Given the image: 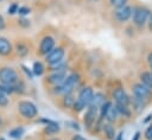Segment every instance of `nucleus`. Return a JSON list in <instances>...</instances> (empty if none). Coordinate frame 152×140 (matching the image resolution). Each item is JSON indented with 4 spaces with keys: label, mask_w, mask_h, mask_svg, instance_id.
Returning <instances> with one entry per match:
<instances>
[{
    "label": "nucleus",
    "mask_w": 152,
    "mask_h": 140,
    "mask_svg": "<svg viewBox=\"0 0 152 140\" xmlns=\"http://www.w3.org/2000/svg\"><path fill=\"white\" fill-rule=\"evenodd\" d=\"M84 108H87L81 101H78L77 98L75 100V102H74V106H72V110L75 112V113H80V112H82Z\"/></svg>",
    "instance_id": "25"
},
{
    "label": "nucleus",
    "mask_w": 152,
    "mask_h": 140,
    "mask_svg": "<svg viewBox=\"0 0 152 140\" xmlns=\"http://www.w3.org/2000/svg\"><path fill=\"white\" fill-rule=\"evenodd\" d=\"M147 63H148V65L152 68V52H150L148 56H147Z\"/></svg>",
    "instance_id": "37"
},
{
    "label": "nucleus",
    "mask_w": 152,
    "mask_h": 140,
    "mask_svg": "<svg viewBox=\"0 0 152 140\" xmlns=\"http://www.w3.org/2000/svg\"><path fill=\"white\" fill-rule=\"evenodd\" d=\"M115 107H116V110L119 113V115L124 116V117H131L132 115V110L131 108H128V106L126 104H120V103H115Z\"/></svg>",
    "instance_id": "18"
},
{
    "label": "nucleus",
    "mask_w": 152,
    "mask_h": 140,
    "mask_svg": "<svg viewBox=\"0 0 152 140\" xmlns=\"http://www.w3.org/2000/svg\"><path fill=\"white\" fill-rule=\"evenodd\" d=\"M64 55H65L64 49L61 47V46H57V47H55L52 51H50V52L45 56V61H46V63L51 66V65H55V64L62 62L63 58H64Z\"/></svg>",
    "instance_id": "6"
},
{
    "label": "nucleus",
    "mask_w": 152,
    "mask_h": 140,
    "mask_svg": "<svg viewBox=\"0 0 152 140\" xmlns=\"http://www.w3.org/2000/svg\"><path fill=\"white\" fill-rule=\"evenodd\" d=\"M39 121L43 122V123H45L44 132H45L46 134H49V135H53V134H56V133H58V132L61 131L59 125H58L57 122L52 121V120H49V119H40Z\"/></svg>",
    "instance_id": "13"
},
{
    "label": "nucleus",
    "mask_w": 152,
    "mask_h": 140,
    "mask_svg": "<svg viewBox=\"0 0 152 140\" xmlns=\"http://www.w3.org/2000/svg\"><path fill=\"white\" fill-rule=\"evenodd\" d=\"M71 140H86V138H83V136L80 135V134H75V135H72Z\"/></svg>",
    "instance_id": "35"
},
{
    "label": "nucleus",
    "mask_w": 152,
    "mask_h": 140,
    "mask_svg": "<svg viewBox=\"0 0 152 140\" xmlns=\"http://www.w3.org/2000/svg\"><path fill=\"white\" fill-rule=\"evenodd\" d=\"M11 52H12L11 42L5 37H0V56H8Z\"/></svg>",
    "instance_id": "14"
},
{
    "label": "nucleus",
    "mask_w": 152,
    "mask_h": 140,
    "mask_svg": "<svg viewBox=\"0 0 152 140\" xmlns=\"http://www.w3.org/2000/svg\"><path fill=\"white\" fill-rule=\"evenodd\" d=\"M151 117H152V114H150V115L147 116V119H145V120H144V122H147V121H150V120H151Z\"/></svg>",
    "instance_id": "41"
},
{
    "label": "nucleus",
    "mask_w": 152,
    "mask_h": 140,
    "mask_svg": "<svg viewBox=\"0 0 152 140\" xmlns=\"http://www.w3.org/2000/svg\"><path fill=\"white\" fill-rule=\"evenodd\" d=\"M113 140H124V132H120L119 134H116Z\"/></svg>",
    "instance_id": "36"
},
{
    "label": "nucleus",
    "mask_w": 152,
    "mask_h": 140,
    "mask_svg": "<svg viewBox=\"0 0 152 140\" xmlns=\"http://www.w3.org/2000/svg\"><path fill=\"white\" fill-rule=\"evenodd\" d=\"M106 96L102 94V93H94V96H93V100L90 102V106L95 107V108H100L104 102H106Z\"/></svg>",
    "instance_id": "16"
},
{
    "label": "nucleus",
    "mask_w": 152,
    "mask_h": 140,
    "mask_svg": "<svg viewBox=\"0 0 152 140\" xmlns=\"http://www.w3.org/2000/svg\"><path fill=\"white\" fill-rule=\"evenodd\" d=\"M139 138H140V132H137V133L134 134V138H133L132 140H139Z\"/></svg>",
    "instance_id": "40"
},
{
    "label": "nucleus",
    "mask_w": 152,
    "mask_h": 140,
    "mask_svg": "<svg viewBox=\"0 0 152 140\" xmlns=\"http://www.w3.org/2000/svg\"><path fill=\"white\" fill-rule=\"evenodd\" d=\"M102 131H103V133H104V135L108 138V139H110V140H113L114 138H115V128L112 126V123H109V122H106V123H103L102 125Z\"/></svg>",
    "instance_id": "17"
},
{
    "label": "nucleus",
    "mask_w": 152,
    "mask_h": 140,
    "mask_svg": "<svg viewBox=\"0 0 152 140\" xmlns=\"http://www.w3.org/2000/svg\"><path fill=\"white\" fill-rule=\"evenodd\" d=\"M131 103L133 104V109L135 112H138V113L141 112L144 109V107H145V102L139 100V98H137V97H134V96H133V100H131Z\"/></svg>",
    "instance_id": "23"
},
{
    "label": "nucleus",
    "mask_w": 152,
    "mask_h": 140,
    "mask_svg": "<svg viewBox=\"0 0 152 140\" xmlns=\"http://www.w3.org/2000/svg\"><path fill=\"white\" fill-rule=\"evenodd\" d=\"M49 140H59V139H55V138H53V139H49Z\"/></svg>",
    "instance_id": "43"
},
{
    "label": "nucleus",
    "mask_w": 152,
    "mask_h": 140,
    "mask_svg": "<svg viewBox=\"0 0 152 140\" xmlns=\"http://www.w3.org/2000/svg\"><path fill=\"white\" fill-rule=\"evenodd\" d=\"M83 121H84V125L87 128H91L95 125V122L99 121V109L89 104L87 107L86 114L83 116Z\"/></svg>",
    "instance_id": "7"
},
{
    "label": "nucleus",
    "mask_w": 152,
    "mask_h": 140,
    "mask_svg": "<svg viewBox=\"0 0 152 140\" xmlns=\"http://www.w3.org/2000/svg\"><path fill=\"white\" fill-rule=\"evenodd\" d=\"M18 8H19V6L15 4V2H13L10 7H8V9H7V12H8V14H11V15H13V14H15V13H18Z\"/></svg>",
    "instance_id": "30"
},
{
    "label": "nucleus",
    "mask_w": 152,
    "mask_h": 140,
    "mask_svg": "<svg viewBox=\"0 0 152 140\" xmlns=\"http://www.w3.org/2000/svg\"><path fill=\"white\" fill-rule=\"evenodd\" d=\"M66 76V71H51L46 77V82L52 85H59L65 81Z\"/></svg>",
    "instance_id": "11"
},
{
    "label": "nucleus",
    "mask_w": 152,
    "mask_h": 140,
    "mask_svg": "<svg viewBox=\"0 0 152 140\" xmlns=\"http://www.w3.org/2000/svg\"><path fill=\"white\" fill-rule=\"evenodd\" d=\"M45 71V68L43 65V63L40 62H34L33 65H32V72L34 76H42Z\"/></svg>",
    "instance_id": "22"
},
{
    "label": "nucleus",
    "mask_w": 152,
    "mask_h": 140,
    "mask_svg": "<svg viewBox=\"0 0 152 140\" xmlns=\"http://www.w3.org/2000/svg\"><path fill=\"white\" fill-rule=\"evenodd\" d=\"M0 91L6 93L7 95H8V94H12V93H14V85H8V84H2V83H0Z\"/></svg>",
    "instance_id": "26"
},
{
    "label": "nucleus",
    "mask_w": 152,
    "mask_h": 140,
    "mask_svg": "<svg viewBox=\"0 0 152 140\" xmlns=\"http://www.w3.org/2000/svg\"><path fill=\"white\" fill-rule=\"evenodd\" d=\"M15 51H17V55H18L19 57H25V56L28 53V47H27L25 44L20 43V44H17Z\"/></svg>",
    "instance_id": "24"
},
{
    "label": "nucleus",
    "mask_w": 152,
    "mask_h": 140,
    "mask_svg": "<svg viewBox=\"0 0 152 140\" xmlns=\"http://www.w3.org/2000/svg\"><path fill=\"white\" fill-rule=\"evenodd\" d=\"M1 123H2V121H1V117H0V127H1Z\"/></svg>",
    "instance_id": "42"
},
{
    "label": "nucleus",
    "mask_w": 152,
    "mask_h": 140,
    "mask_svg": "<svg viewBox=\"0 0 152 140\" xmlns=\"http://www.w3.org/2000/svg\"><path fill=\"white\" fill-rule=\"evenodd\" d=\"M18 112L24 119H28V120H32L38 115V109L36 104L31 101H19Z\"/></svg>",
    "instance_id": "2"
},
{
    "label": "nucleus",
    "mask_w": 152,
    "mask_h": 140,
    "mask_svg": "<svg viewBox=\"0 0 152 140\" xmlns=\"http://www.w3.org/2000/svg\"><path fill=\"white\" fill-rule=\"evenodd\" d=\"M140 81L142 84H145L146 87H148L152 90V72L151 71H145V72L140 74Z\"/></svg>",
    "instance_id": "19"
},
{
    "label": "nucleus",
    "mask_w": 152,
    "mask_h": 140,
    "mask_svg": "<svg viewBox=\"0 0 152 140\" xmlns=\"http://www.w3.org/2000/svg\"><path fill=\"white\" fill-rule=\"evenodd\" d=\"M147 24H148V28L152 31V14L150 15V18H148V20H147Z\"/></svg>",
    "instance_id": "39"
},
{
    "label": "nucleus",
    "mask_w": 152,
    "mask_h": 140,
    "mask_svg": "<svg viewBox=\"0 0 152 140\" xmlns=\"http://www.w3.org/2000/svg\"><path fill=\"white\" fill-rule=\"evenodd\" d=\"M93 96H94V90L91 87H83L80 93H78V96H77V100L81 101L86 107H88L93 100Z\"/></svg>",
    "instance_id": "12"
},
{
    "label": "nucleus",
    "mask_w": 152,
    "mask_h": 140,
    "mask_svg": "<svg viewBox=\"0 0 152 140\" xmlns=\"http://www.w3.org/2000/svg\"><path fill=\"white\" fill-rule=\"evenodd\" d=\"M8 104V97L7 94L4 91H0V107H6Z\"/></svg>",
    "instance_id": "28"
},
{
    "label": "nucleus",
    "mask_w": 152,
    "mask_h": 140,
    "mask_svg": "<svg viewBox=\"0 0 152 140\" xmlns=\"http://www.w3.org/2000/svg\"><path fill=\"white\" fill-rule=\"evenodd\" d=\"M150 11L146 8V7H142V6H137L133 8V13H132V19H133V23L134 25L139 26V27H142L148 18H150Z\"/></svg>",
    "instance_id": "4"
},
{
    "label": "nucleus",
    "mask_w": 152,
    "mask_h": 140,
    "mask_svg": "<svg viewBox=\"0 0 152 140\" xmlns=\"http://www.w3.org/2000/svg\"><path fill=\"white\" fill-rule=\"evenodd\" d=\"M144 136H145V139H146V140H152V125H151V126L145 131Z\"/></svg>",
    "instance_id": "31"
},
{
    "label": "nucleus",
    "mask_w": 152,
    "mask_h": 140,
    "mask_svg": "<svg viewBox=\"0 0 152 140\" xmlns=\"http://www.w3.org/2000/svg\"><path fill=\"white\" fill-rule=\"evenodd\" d=\"M19 23H20V25H23V26H30V21L28 20H26V19H24V18H21V19H19Z\"/></svg>",
    "instance_id": "34"
},
{
    "label": "nucleus",
    "mask_w": 152,
    "mask_h": 140,
    "mask_svg": "<svg viewBox=\"0 0 152 140\" xmlns=\"http://www.w3.org/2000/svg\"><path fill=\"white\" fill-rule=\"evenodd\" d=\"M127 1L128 0H109L110 5L114 7V8H120L125 5H127Z\"/></svg>",
    "instance_id": "27"
},
{
    "label": "nucleus",
    "mask_w": 152,
    "mask_h": 140,
    "mask_svg": "<svg viewBox=\"0 0 152 140\" xmlns=\"http://www.w3.org/2000/svg\"><path fill=\"white\" fill-rule=\"evenodd\" d=\"M75 100H76V98H75V96H74L72 93H71V94H65V95H63L62 104H63V107H65V108H72Z\"/></svg>",
    "instance_id": "20"
},
{
    "label": "nucleus",
    "mask_w": 152,
    "mask_h": 140,
    "mask_svg": "<svg viewBox=\"0 0 152 140\" xmlns=\"http://www.w3.org/2000/svg\"><path fill=\"white\" fill-rule=\"evenodd\" d=\"M30 12H31V9H30L28 7H26V6H20V7L18 8V14H20V15H23V17L27 15Z\"/></svg>",
    "instance_id": "29"
},
{
    "label": "nucleus",
    "mask_w": 152,
    "mask_h": 140,
    "mask_svg": "<svg viewBox=\"0 0 152 140\" xmlns=\"http://www.w3.org/2000/svg\"><path fill=\"white\" fill-rule=\"evenodd\" d=\"M0 140H5V139H4V138H0Z\"/></svg>",
    "instance_id": "44"
},
{
    "label": "nucleus",
    "mask_w": 152,
    "mask_h": 140,
    "mask_svg": "<svg viewBox=\"0 0 152 140\" xmlns=\"http://www.w3.org/2000/svg\"><path fill=\"white\" fill-rule=\"evenodd\" d=\"M19 81L18 72L10 66H2L0 68V83L2 84H8V85H14Z\"/></svg>",
    "instance_id": "3"
},
{
    "label": "nucleus",
    "mask_w": 152,
    "mask_h": 140,
    "mask_svg": "<svg viewBox=\"0 0 152 140\" xmlns=\"http://www.w3.org/2000/svg\"><path fill=\"white\" fill-rule=\"evenodd\" d=\"M80 83V76L78 74H70L66 76L65 81L59 84V85H55L53 88V93L55 94H62V95H65V94H71L76 87Z\"/></svg>",
    "instance_id": "1"
},
{
    "label": "nucleus",
    "mask_w": 152,
    "mask_h": 140,
    "mask_svg": "<svg viewBox=\"0 0 152 140\" xmlns=\"http://www.w3.org/2000/svg\"><path fill=\"white\" fill-rule=\"evenodd\" d=\"M118 116H119V113H118V110H116V107H115V104L112 103L110 107L108 108L107 113H106L104 120H106V122L113 123V122H115V121L118 120Z\"/></svg>",
    "instance_id": "15"
},
{
    "label": "nucleus",
    "mask_w": 152,
    "mask_h": 140,
    "mask_svg": "<svg viewBox=\"0 0 152 140\" xmlns=\"http://www.w3.org/2000/svg\"><path fill=\"white\" fill-rule=\"evenodd\" d=\"M21 68L24 69V71H25V74H26V75H27L28 77H30V79H32V78H33V72H32V70H30V69H27V68H26V66H24V65H23Z\"/></svg>",
    "instance_id": "32"
},
{
    "label": "nucleus",
    "mask_w": 152,
    "mask_h": 140,
    "mask_svg": "<svg viewBox=\"0 0 152 140\" xmlns=\"http://www.w3.org/2000/svg\"><path fill=\"white\" fill-rule=\"evenodd\" d=\"M53 49H55V39L51 36H45L39 43V53L42 56H46Z\"/></svg>",
    "instance_id": "9"
},
{
    "label": "nucleus",
    "mask_w": 152,
    "mask_h": 140,
    "mask_svg": "<svg viewBox=\"0 0 152 140\" xmlns=\"http://www.w3.org/2000/svg\"><path fill=\"white\" fill-rule=\"evenodd\" d=\"M133 8L128 5H125L120 8H115L114 11V17L119 23H126L129 18H132Z\"/></svg>",
    "instance_id": "8"
},
{
    "label": "nucleus",
    "mask_w": 152,
    "mask_h": 140,
    "mask_svg": "<svg viewBox=\"0 0 152 140\" xmlns=\"http://www.w3.org/2000/svg\"><path fill=\"white\" fill-rule=\"evenodd\" d=\"M112 96L115 101V103H120V104H126L128 106L131 103V98L127 95V93L122 89V88H115L112 91Z\"/></svg>",
    "instance_id": "10"
},
{
    "label": "nucleus",
    "mask_w": 152,
    "mask_h": 140,
    "mask_svg": "<svg viewBox=\"0 0 152 140\" xmlns=\"http://www.w3.org/2000/svg\"><path fill=\"white\" fill-rule=\"evenodd\" d=\"M24 133H25V129H24V127H21V126H18V127H14V128H12V129L8 132V135H10L11 138H13V139H20V138L24 135Z\"/></svg>",
    "instance_id": "21"
},
{
    "label": "nucleus",
    "mask_w": 152,
    "mask_h": 140,
    "mask_svg": "<svg viewBox=\"0 0 152 140\" xmlns=\"http://www.w3.org/2000/svg\"><path fill=\"white\" fill-rule=\"evenodd\" d=\"M68 125H71V126H72L71 128H74V129H77V131H80V126H78L77 123H75V122H68Z\"/></svg>",
    "instance_id": "38"
},
{
    "label": "nucleus",
    "mask_w": 152,
    "mask_h": 140,
    "mask_svg": "<svg viewBox=\"0 0 152 140\" xmlns=\"http://www.w3.org/2000/svg\"><path fill=\"white\" fill-rule=\"evenodd\" d=\"M1 1H2V0H0V2H1Z\"/></svg>",
    "instance_id": "45"
},
{
    "label": "nucleus",
    "mask_w": 152,
    "mask_h": 140,
    "mask_svg": "<svg viewBox=\"0 0 152 140\" xmlns=\"http://www.w3.org/2000/svg\"><path fill=\"white\" fill-rule=\"evenodd\" d=\"M5 26H6V23H5V19H4V17L0 14V31H2L4 28H5Z\"/></svg>",
    "instance_id": "33"
},
{
    "label": "nucleus",
    "mask_w": 152,
    "mask_h": 140,
    "mask_svg": "<svg viewBox=\"0 0 152 140\" xmlns=\"http://www.w3.org/2000/svg\"><path fill=\"white\" fill-rule=\"evenodd\" d=\"M132 93H133L134 97H137V98H139V100H141L144 102H146L151 97V95H152V90L148 87H146L145 84H142L141 82L133 84Z\"/></svg>",
    "instance_id": "5"
}]
</instances>
